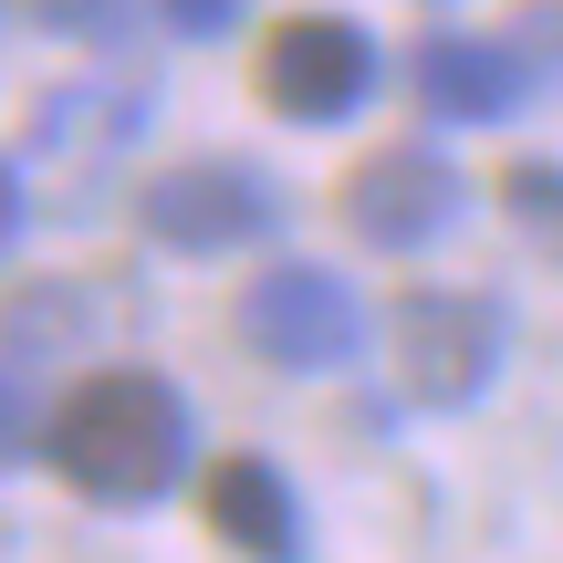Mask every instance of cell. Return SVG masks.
Wrapping results in <instances>:
<instances>
[{
    "label": "cell",
    "instance_id": "1",
    "mask_svg": "<svg viewBox=\"0 0 563 563\" xmlns=\"http://www.w3.org/2000/svg\"><path fill=\"white\" fill-rule=\"evenodd\" d=\"M42 439H53V470L95 511H146L188 481V397L157 365H104V376L63 386Z\"/></svg>",
    "mask_w": 563,
    "mask_h": 563
},
{
    "label": "cell",
    "instance_id": "2",
    "mask_svg": "<svg viewBox=\"0 0 563 563\" xmlns=\"http://www.w3.org/2000/svg\"><path fill=\"white\" fill-rule=\"evenodd\" d=\"M397 386L418 407H470L501 376V302L490 292H397Z\"/></svg>",
    "mask_w": 563,
    "mask_h": 563
},
{
    "label": "cell",
    "instance_id": "3",
    "mask_svg": "<svg viewBox=\"0 0 563 563\" xmlns=\"http://www.w3.org/2000/svg\"><path fill=\"white\" fill-rule=\"evenodd\" d=\"M376 95V42L344 11H292L262 32V104L282 125H344Z\"/></svg>",
    "mask_w": 563,
    "mask_h": 563
},
{
    "label": "cell",
    "instance_id": "4",
    "mask_svg": "<svg viewBox=\"0 0 563 563\" xmlns=\"http://www.w3.org/2000/svg\"><path fill=\"white\" fill-rule=\"evenodd\" d=\"M241 334H251L262 365H282V376H344V365L365 355V302L344 292L334 272L282 262V272H262L241 292Z\"/></svg>",
    "mask_w": 563,
    "mask_h": 563
},
{
    "label": "cell",
    "instance_id": "5",
    "mask_svg": "<svg viewBox=\"0 0 563 563\" xmlns=\"http://www.w3.org/2000/svg\"><path fill=\"white\" fill-rule=\"evenodd\" d=\"M460 199H470V178L439 157V146H376V157H355L344 188H334L344 230H355L365 251H397V262L428 251V241H449Z\"/></svg>",
    "mask_w": 563,
    "mask_h": 563
},
{
    "label": "cell",
    "instance_id": "6",
    "mask_svg": "<svg viewBox=\"0 0 563 563\" xmlns=\"http://www.w3.org/2000/svg\"><path fill=\"white\" fill-rule=\"evenodd\" d=\"M136 220H146V241L199 251V262H209V251H251V241H272V230H282V188L262 178V167L199 157V167H167V178H146Z\"/></svg>",
    "mask_w": 563,
    "mask_h": 563
},
{
    "label": "cell",
    "instance_id": "7",
    "mask_svg": "<svg viewBox=\"0 0 563 563\" xmlns=\"http://www.w3.org/2000/svg\"><path fill=\"white\" fill-rule=\"evenodd\" d=\"M199 522L220 532L230 553H262V563L302 553V501H292V481H282L262 449H230V460L199 481Z\"/></svg>",
    "mask_w": 563,
    "mask_h": 563
},
{
    "label": "cell",
    "instance_id": "8",
    "mask_svg": "<svg viewBox=\"0 0 563 563\" xmlns=\"http://www.w3.org/2000/svg\"><path fill=\"white\" fill-rule=\"evenodd\" d=\"M418 104L428 115H449V125H501V115H522V53L511 42H470V32H428L418 42Z\"/></svg>",
    "mask_w": 563,
    "mask_h": 563
},
{
    "label": "cell",
    "instance_id": "9",
    "mask_svg": "<svg viewBox=\"0 0 563 563\" xmlns=\"http://www.w3.org/2000/svg\"><path fill=\"white\" fill-rule=\"evenodd\" d=\"M146 0H21V21L32 32H63V42H95V53H115L125 32H136Z\"/></svg>",
    "mask_w": 563,
    "mask_h": 563
},
{
    "label": "cell",
    "instance_id": "10",
    "mask_svg": "<svg viewBox=\"0 0 563 563\" xmlns=\"http://www.w3.org/2000/svg\"><path fill=\"white\" fill-rule=\"evenodd\" d=\"M501 209H511V220H522L543 251H563V167H543V157L501 167Z\"/></svg>",
    "mask_w": 563,
    "mask_h": 563
},
{
    "label": "cell",
    "instance_id": "11",
    "mask_svg": "<svg viewBox=\"0 0 563 563\" xmlns=\"http://www.w3.org/2000/svg\"><path fill=\"white\" fill-rule=\"evenodd\" d=\"M157 21H167L178 42H220L230 21H241V0H157Z\"/></svg>",
    "mask_w": 563,
    "mask_h": 563
}]
</instances>
